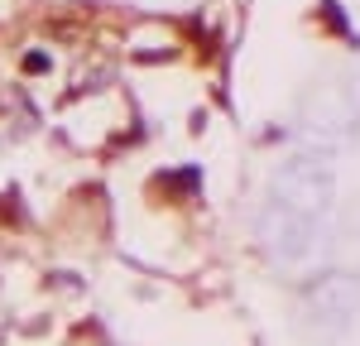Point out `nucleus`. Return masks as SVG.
<instances>
[{
	"label": "nucleus",
	"instance_id": "obj_3",
	"mask_svg": "<svg viewBox=\"0 0 360 346\" xmlns=\"http://www.w3.org/2000/svg\"><path fill=\"white\" fill-rule=\"evenodd\" d=\"M259 236H264V245H269L274 260H283V264H303V260H312V250H317L322 226L307 222V217H293V212H283V207L269 202L264 217H259Z\"/></svg>",
	"mask_w": 360,
	"mask_h": 346
},
{
	"label": "nucleus",
	"instance_id": "obj_1",
	"mask_svg": "<svg viewBox=\"0 0 360 346\" xmlns=\"http://www.w3.org/2000/svg\"><path fill=\"white\" fill-rule=\"evenodd\" d=\"M332 198H336L332 164H327L317 149L293 154V159L274 173V207L293 212V217L322 222V217H327V207H332Z\"/></svg>",
	"mask_w": 360,
	"mask_h": 346
},
{
	"label": "nucleus",
	"instance_id": "obj_2",
	"mask_svg": "<svg viewBox=\"0 0 360 346\" xmlns=\"http://www.w3.org/2000/svg\"><path fill=\"white\" fill-rule=\"evenodd\" d=\"M307 322L327 337H341L351 322L360 317V274H346V269H327L317 274L303 293Z\"/></svg>",
	"mask_w": 360,
	"mask_h": 346
},
{
	"label": "nucleus",
	"instance_id": "obj_4",
	"mask_svg": "<svg viewBox=\"0 0 360 346\" xmlns=\"http://www.w3.org/2000/svg\"><path fill=\"white\" fill-rule=\"evenodd\" d=\"M356 115H360V101H351V91H317V101H312V111H307V130H317V135H346V130H356Z\"/></svg>",
	"mask_w": 360,
	"mask_h": 346
}]
</instances>
